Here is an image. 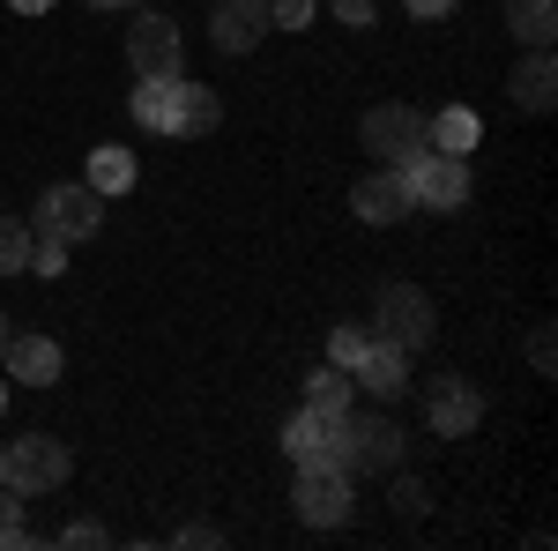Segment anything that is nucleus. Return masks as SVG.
Masks as SVG:
<instances>
[{
    "instance_id": "obj_19",
    "label": "nucleus",
    "mask_w": 558,
    "mask_h": 551,
    "mask_svg": "<svg viewBox=\"0 0 558 551\" xmlns=\"http://www.w3.org/2000/svg\"><path fill=\"white\" fill-rule=\"evenodd\" d=\"M89 187H97V194H128V187H134V149L105 142V149L89 157Z\"/></svg>"
},
{
    "instance_id": "obj_13",
    "label": "nucleus",
    "mask_w": 558,
    "mask_h": 551,
    "mask_svg": "<svg viewBox=\"0 0 558 551\" xmlns=\"http://www.w3.org/2000/svg\"><path fill=\"white\" fill-rule=\"evenodd\" d=\"M476 424H484V395H476L470 381H454V373L432 381V432H439V440H470Z\"/></svg>"
},
{
    "instance_id": "obj_25",
    "label": "nucleus",
    "mask_w": 558,
    "mask_h": 551,
    "mask_svg": "<svg viewBox=\"0 0 558 551\" xmlns=\"http://www.w3.org/2000/svg\"><path fill=\"white\" fill-rule=\"evenodd\" d=\"M268 23L276 31H305L313 23V0H268Z\"/></svg>"
},
{
    "instance_id": "obj_2",
    "label": "nucleus",
    "mask_w": 558,
    "mask_h": 551,
    "mask_svg": "<svg viewBox=\"0 0 558 551\" xmlns=\"http://www.w3.org/2000/svg\"><path fill=\"white\" fill-rule=\"evenodd\" d=\"M68 469H75V455H68L60 440H45V432L15 440V447H0V484H8V492H23V500L60 492V484H68Z\"/></svg>"
},
{
    "instance_id": "obj_20",
    "label": "nucleus",
    "mask_w": 558,
    "mask_h": 551,
    "mask_svg": "<svg viewBox=\"0 0 558 551\" xmlns=\"http://www.w3.org/2000/svg\"><path fill=\"white\" fill-rule=\"evenodd\" d=\"M350 395H357V381H350L343 366H320L305 381V403H320V410H350Z\"/></svg>"
},
{
    "instance_id": "obj_8",
    "label": "nucleus",
    "mask_w": 558,
    "mask_h": 551,
    "mask_svg": "<svg viewBox=\"0 0 558 551\" xmlns=\"http://www.w3.org/2000/svg\"><path fill=\"white\" fill-rule=\"evenodd\" d=\"M97 224H105V194H97L89 179L52 187L38 202V231H52V239H97Z\"/></svg>"
},
{
    "instance_id": "obj_11",
    "label": "nucleus",
    "mask_w": 558,
    "mask_h": 551,
    "mask_svg": "<svg viewBox=\"0 0 558 551\" xmlns=\"http://www.w3.org/2000/svg\"><path fill=\"white\" fill-rule=\"evenodd\" d=\"M395 463H402L395 418H350L343 424V469H395Z\"/></svg>"
},
{
    "instance_id": "obj_22",
    "label": "nucleus",
    "mask_w": 558,
    "mask_h": 551,
    "mask_svg": "<svg viewBox=\"0 0 558 551\" xmlns=\"http://www.w3.org/2000/svg\"><path fill=\"white\" fill-rule=\"evenodd\" d=\"M365 350H373V328H365V321H343V328L328 336V366H343V373H350Z\"/></svg>"
},
{
    "instance_id": "obj_18",
    "label": "nucleus",
    "mask_w": 558,
    "mask_h": 551,
    "mask_svg": "<svg viewBox=\"0 0 558 551\" xmlns=\"http://www.w3.org/2000/svg\"><path fill=\"white\" fill-rule=\"evenodd\" d=\"M425 142H432V149H447V157H470V149H476V112L447 105L439 120H425Z\"/></svg>"
},
{
    "instance_id": "obj_24",
    "label": "nucleus",
    "mask_w": 558,
    "mask_h": 551,
    "mask_svg": "<svg viewBox=\"0 0 558 551\" xmlns=\"http://www.w3.org/2000/svg\"><path fill=\"white\" fill-rule=\"evenodd\" d=\"M23 537H31V529H23V492H8V484H0V551L23 544Z\"/></svg>"
},
{
    "instance_id": "obj_27",
    "label": "nucleus",
    "mask_w": 558,
    "mask_h": 551,
    "mask_svg": "<svg viewBox=\"0 0 558 551\" xmlns=\"http://www.w3.org/2000/svg\"><path fill=\"white\" fill-rule=\"evenodd\" d=\"M529 366H536V373H551V328H536V336H529Z\"/></svg>"
},
{
    "instance_id": "obj_29",
    "label": "nucleus",
    "mask_w": 558,
    "mask_h": 551,
    "mask_svg": "<svg viewBox=\"0 0 558 551\" xmlns=\"http://www.w3.org/2000/svg\"><path fill=\"white\" fill-rule=\"evenodd\" d=\"M8 8H15V15H45L52 0H8Z\"/></svg>"
},
{
    "instance_id": "obj_23",
    "label": "nucleus",
    "mask_w": 558,
    "mask_h": 551,
    "mask_svg": "<svg viewBox=\"0 0 558 551\" xmlns=\"http://www.w3.org/2000/svg\"><path fill=\"white\" fill-rule=\"evenodd\" d=\"M31 268H38V276H60V268H68V239L38 231V239H31Z\"/></svg>"
},
{
    "instance_id": "obj_9",
    "label": "nucleus",
    "mask_w": 558,
    "mask_h": 551,
    "mask_svg": "<svg viewBox=\"0 0 558 551\" xmlns=\"http://www.w3.org/2000/svg\"><path fill=\"white\" fill-rule=\"evenodd\" d=\"M299 522L305 529H343L350 522V469H299Z\"/></svg>"
},
{
    "instance_id": "obj_16",
    "label": "nucleus",
    "mask_w": 558,
    "mask_h": 551,
    "mask_svg": "<svg viewBox=\"0 0 558 551\" xmlns=\"http://www.w3.org/2000/svg\"><path fill=\"white\" fill-rule=\"evenodd\" d=\"M514 105L521 112H551V97H558V68H551V45H536V52H529V60H521L514 68Z\"/></svg>"
},
{
    "instance_id": "obj_14",
    "label": "nucleus",
    "mask_w": 558,
    "mask_h": 551,
    "mask_svg": "<svg viewBox=\"0 0 558 551\" xmlns=\"http://www.w3.org/2000/svg\"><path fill=\"white\" fill-rule=\"evenodd\" d=\"M350 381L365 387V395H402V387H410V350H402V343H380L373 336V350H365V358H357V366H350Z\"/></svg>"
},
{
    "instance_id": "obj_30",
    "label": "nucleus",
    "mask_w": 558,
    "mask_h": 551,
    "mask_svg": "<svg viewBox=\"0 0 558 551\" xmlns=\"http://www.w3.org/2000/svg\"><path fill=\"white\" fill-rule=\"evenodd\" d=\"M8 336H15V328H8V313H0V358H8Z\"/></svg>"
},
{
    "instance_id": "obj_1",
    "label": "nucleus",
    "mask_w": 558,
    "mask_h": 551,
    "mask_svg": "<svg viewBox=\"0 0 558 551\" xmlns=\"http://www.w3.org/2000/svg\"><path fill=\"white\" fill-rule=\"evenodd\" d=\"M216 89H202V83H179V75H165V83H142L134 89V120L142 128H157V134H209L216 128Z\"/></svg>"
},
{
    "instance_id": "obj_3",
    "label": "nucleus",
    "mask_w": 558,
    "mask_h": 551,
    "mask_svg": "<svg viewBox=\"0 0 558 551\" xmlns=\"http://www.w3.org/2000/svg\"><path fill=\"white\" fill-rule=\"evenodd\" d=\"M343 424H350V410L305 403L299 418L283 424V455H291L299 469H343Z\"/></svg>"
},
{
    "instance_id": "obj_21",
    "label": "nucleus",
    "mask_w": 558,
    "mask_h": 551,
    "mask_svg": "<svg viewBox=\"0 0 558 551\" xmlns=\"http://www.w3.org/2000/svg\"><path fill=\"white\" fill-rule=\"evenodd\" d=\"M23 268H31V224L0 216V276H23Z\"/></svg>"
},
{
    "instance_id": "obj_32",
    "label": "nucleus",
    "mask_w": 558,
    "mask_h": 551,
    "mask_svg": "<svg viewBox=\"0 0 558 551\" xmlns=\"http://www.w3.org/2000/svg\"><path fill=\"white\" fill-rule=\"evenodd\" d=\"M0 410H8V381H0Z\"/></svg>"
},
{
    "instance_id": "obj_10",
    "label": "nucleus",
    "mask_w": 558,
    "mask_h": 551,
    "mask_svg": "<svg viewBox=\"0 0 558 551\" xmlns=\"http://www.w3.org/2000/svg\"><path fill=\"white\" fill-rule=\"evenodd\" d=\"M350 209L365 216V224H402V216L417 209V202H410V179H402V165L365 171V179L350 187Z\"/></svg>"
},
{
    "instance_id": "obj_4",
    "label": "nucleus",
    "mask_w": 558,
    "mask_h": 551,
    "mask_svg": "<svg viewBox=\"0 0 558 551\" xmlns=\"http://www.w3.org/2000/svg\"><path fill=\"white\" fill-rule=\"evenodd\" d=\"M402 179H410V202H417V209L454 216L462 202H470V157L425 149V157H410V165H402Z\"/></svg>"
},
{
    "instance_id": "obj_15",
    "label": "nucleus",
    "mask_w": 558,
    "mask_h": 551,
    "mask_svg": "<svg viewBox=\"0 0 558 551\" xmlns=\"http://www.w3.org/2000/svg\"><path fill=\"white\" fill-rule=\"evenodd\" d=\"M8 381H31V387H52L60 381V343L52 336H8Z\"/></svg>"
},
{
    "instance_id": "obj_6",
    "label": "nucleus",
    "mask_w": 558,
    "mask_h": 551,
    "mask_svg": "<svg viewBox=\"0 0 558 551\" xmlns=\"http://www.w3.org/2000/svg\"><path fill=\"white\" fill-rule=\"evenodd\" d=\"M432 298L417 291V284H387L380 298H373V336L380 343H402V350H417V343H432Z\"/></svg>"
},
{
    "instance_id": "obj_17",
    "label": "nucleus",
    "mask_w": 558,
    "mask_h": 551,
    "mask_svg": "<svg viewBox=\"0 0 558 551\" xmlns=\"http://www.w3.org/2000/svg\"><path fill=\"white\" fill-rule=\"evenodd\" d=\"M507 31H514L529 52L558 38V0H507Z\"/></svg>"
},
{
    "instance_id": "obj_7",
    "label": "nucleus",
    "mask_w": 558,
    "mask_h": 551,
    "mask_svg": "<svg viewBox=\"0 0 558 551\" xmlns=\"http://www.w3.org/2000/svg\"><path fill=\"white\" fill-rule=\"evenodd\" d=\"M179 52H186V38H179L172 15H134L128 23V60L142 83H165V75H179Z\"/></svg>"
},
{
    "instance_id": "obj_28",
    "label": "nucleus",
    "mask_w": 558,
    "mask_h": 551,
    "mask_svg": "<svg viewBox=\"0 0 558 551\" xmlns=\"http://www.w3.org/2000/svg\"><path fill=\"white\" fill-rule=\"evenodd\" d=\"M410 15H454V0H410Z\"/></svg>"
},
{
    "instance_id": "obj_12",
    "label": "nucleus",
    "mask_w": 558,
    "mask_h": 551,
    "mask_svg": "<svg viewBox=\"0 0 558 551\" xmlns=\"http://www.w3.org/2000/svg\"><path fill=\"white\" fill-rule=\"evenodd\" d=\"M268 31H276L268 23V0H216V15H209L216 52H254Z\"/></svg>"
},
{
    "instance_id": "obj_26",
    "label": "nucleus",
    "mask_w": 558,
    "mask_h": 551,
    "mask_svg": "<svg viewBox=\"0 0 558 551\" xmlns=\"http://www.w3.org/2000/svg\"><path fill=\"white\" fill-rule=\"evenodd\" d=\"M336 15H343L350 31H373V0H336Z\"/></svg>"
},
{
    "instance_id": "obj_5",
    "label": "nucleus",
    "mask_w": 558,
    "mask_h": 551,
    "mask_svg": "<svg viewBox=\"0 0 558 551\" xmlns=\"http://www.w3.org/2000/svg\"><path fill=\"white\" fill-rule=\"evenodd\" d=\"M357 142L380 157V165H410V157H425V112H410V105H373L365 120H357Z\"/></svg>"
},
{
    "instance_id": "obj_31",
    "label": "nucleus",
    "mask_w": 558,
    "mask_h": 551,
    "mask_svg": "<svg viewBox=\"0 0 558 551\" xmlns=\"http://www.w3.org/2000/svg\"><path fill=\"white\" fill-rule=\"evenodd\" d=\"M89 8H134V0H89Z\"/></svg>"
}]
</instances>
